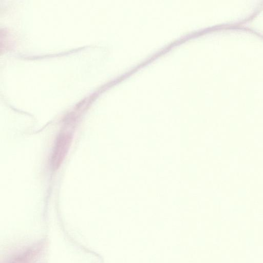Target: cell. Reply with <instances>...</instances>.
I'll list each match as a JSON object with an SVG mask.
<instances>
[{
  "instance_id": "obj_1",
  "label": "cell",
  "mask_w": 263,
  "mask_h": 263,
  "mask_svg": "<svg viewBox=\"0 0 263 263\" xmlns=\"http://www.w3.org/2000/svg\"><path fill=\"white\" fill-rule=\"evenodd\" d=\"M70 134L62 133L57 137L51 158V166L54 169L60 167L68 151L71 142Z\"/></svg>"
},
{
  "instance_id": "obj_2",
  "label": "cell",
  "mask_w": 263,
  "mask_h": 263,
  "mask_svg": "<svg viewBox=\"0 0 263 263\" xmlns=\"http://www.w3.org/2000/svg\"><path fill=\"white\" fill-rule=\"evenodd\" d=\"M43 250L41 245L32 246L12 254L5 263H38Z\"/></svg>"
}]
</instances>
